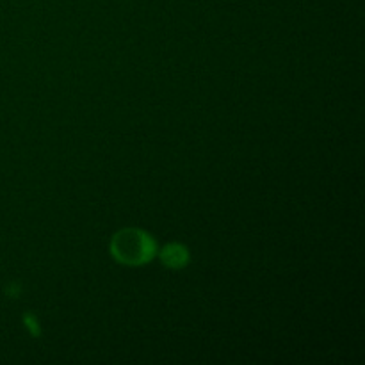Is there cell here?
Returning a JSON list of instances; mask_svg holds the SVG:
<instances>
[{
    "label": "cell",
    "mask_w": 365,
    "mask_h": 365,
    "mask_svg": "<svg viewBox=\"0 0 365 365\" xmlns=\"http://www.w3.org/2000/svg\"><path fill=\"white\" fill-rule=\"evenodd\" d=\"M109 252L116 262L128 267L148 264L157 255V242L141 228H123L110 239Z\"/></svg>",
    "instance_id": "obj_1"
},
{
    "label": "cell",
    "mask_w": 365,
    "mask_h": 365,
    "mask_svg": "<svg viewBox=\"0 0 365 365\" xmlns=\"http://www.w3.org/2000/svg\"><path fill=\"white\" fill-rule=\"evenodd\" d=\"M157 253L160 257V262L170 267V269H184L189 264V259H191L187 246L180 245V242H170Z\"/></svg>",
    "instance_id": "obj_2"
},
{
    "label": "cell",
    "mask_w": 365,
    "mask_h": 365,
    "mask_svg": "<svg viewBox=\"0 0 365 365\" xmlns=\"http://www.w3.org/2000/svg\"><path fill=\"white\" fill-rule=\"evenodd\" d=\"M24 323H25V327L29 328V331H31L34 337H38V335H39V324H38V319H36L32 314H27V316L24 317Z\"/></svg>",
    "instance_id": "obj_3"
}]
</instances>
